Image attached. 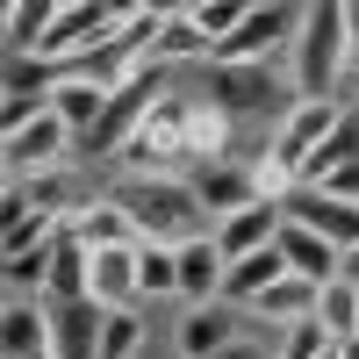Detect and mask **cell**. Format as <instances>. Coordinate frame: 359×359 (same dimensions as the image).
Wrapping results in <instances>:
<instances>
[{
    "instance_id": "cell-22",
    "label": "cell",
    "mask_w": 359,
    "mask_h": 359,
    "mask_svg": "<svg viewBox=\"0 0 359 359\" xmlns=\"http://www.w3.org/2000/svg\"><path fill=\"white\" fill-rule=\"evenodd\" d=\"M144 345H151V316H144V309H108V323H101V359H137Z\"/></svg>"
},
{
    "instance_id": "cell-28",
    "label": "cell",
    "mask_w": 359,
    "mask_h": 359,
    "mask_svg": "<svg viewBox=\"0 0 359 359\" xmlns=\"http://www.w3.org/2000/svg\"><path fill=\"white\" fill-rule=\"evenodd\" d=\"M323 359H345V352H323Z\"/></svg>"
},
{
    "instance_id": "cell-23",
    "label": "cell",
    "mask_w": 359,
    "mask_h": 359,
    "mask_svg": "<svg viewBox=\"0 0 359 359\" xmlns=\"http://www.w3.org/2000/svg\"><path fill=\"white\" fill-rule=\"evenodd\" d=\"M187 15H194V29L208 36V50H223L237 29H245V15H252V0H187Z\"/></svg>"
},
{
    "instance_id": "cell-4",
    "label": "cell",
    "mask_w": 359,
    "mask_h": 359,
    "mask_svg": "<svg viewBox=\"0 0 359 359\" xmlns=\"http://www.w3.org/2000/svg\"><path fill=\"white\" fill-rule=\"evenodd\" d=\"M302 15L294 0H259V8L245 15V29L208 57V65H287L294 57V36H302Z\"/></svg>"
},
{
    "instance_id": "cell-3",
    "label": "cell",
    "mask_w": 359,
    "mask_h": 359,
    "mask_svg": "<svg viewBox=\"0 0 359 359\" xmlns=\"http://www.w3.org/2000/svg\"><path fill=\"white\" fill-rule=\"evenodd\" d=\"M194 94L180 86V94H165L151 115L137 123V137L115 151V172L123 180H194Z\"/></svg>"
},
{
    "instance_id": "cell-10",
    "label": "cell",
    "mask_w": 359,
    "mask_h": 359,
    "mask_svg": "<svg viewBox=\"0 0 359 359\" xmlns=\"http://www.w3.org/2000/svg\"><path fill=\"white\" fill-rule=\"evenodd\" d=\"M280 223H287L280 201H252V208H237V216H223L208 237H216V252L237 266V259H252V252H266V245H280Z\"/></svg>"
},
{
    "instance_id": "cell-27",
    "label": "cell",
    "mask_w": 359,
    "mask_h": 359,
    "mask_svg": "<svg viewBox=\"0 0 359 359\" xmlns=\"http://www.w3.org/2000/svg\"><path fill=\"white\" fill-rule=\"evenodd\" d=\"M345 101H352V108H359V79H345Z\"/></svg>"
},
{
    "instance_id": "cell-7",
    "label": "cell",
    "mask_w": 359,
    "mask_h": 359,
    "mask_svg": "<svg viewBox=\"0 0 359 359\" xmlns=\"http://www.w3.org/2000/svg\"><path fill=\"white\" fill-rule=\"evenodd\" d=\"M57 165H79V137L65 130L57 108H43L29 130L0 137V172L8 180H36V172H57Z\"/></svg>"
},
{
    "instance_id": "cell-9",
    "label": "cell",
    "mask_w": 359,
    "mask_h": 359,
    "mask_svg": "<svg viewBox=\"0 0 359 359\" xmlns=\"http://www.w3.org/2000/svg\"><path fill=\"white\" fill-rule=\"evenodd\" d=\"M194 201L208 208V223H223L237 216V208H252L259 201V180H252V158H216V165H194Z\"/></svg>"
},
{
    "instance_id": "cell-8",
    "label": "cell",
    "mask_w": 359,
    "mask_h": 359,
    "mask_svg": "<svg viewBox=\"0 0 359 359\" xmlns=\"http://www.w3.org/2000/svg\"><path fill=\"white\" fill-rule=\"evenodd\" d=\"M245 338H252V316L230 309V302H201V309L180 316V331H172L180 359H223L230 345H245Z\"/></svg>"
},
{
    "instance_id": "cell-29",
    "label": "cell",
    "mask_w": 359,
    "mask_h": 359,
    "mask_svg": "<svg viewBox=\"0 0 359 359\" xmlns=\"http://www.w3.org/2000/svg\"><path fill=\"white\" fill-rule=\"evenodd\" d=\"M36 359H57V352H36Z\"/></svg>"
},
{
    "instance_id": "cell-2",
    "label": "cell",
    "mask_w": 359,
    "mask_h": 359,
    "mask_svg": "<svg viewBox=\"0 0 359 359\" xmlns=\"http://www.w3.org/2000/svg\"><path fill=\"white\" fill-rule=\"evenodd\" d=\"M101 187H108V201L130 208V223H137L144 245H194V237L216 230L187 180H123V172H108Z\"/></svg>"
},
{
    "instance_id": "cell-25",
    "label": "cell",
    "mask_w": 359,
    "mask_h": 359,
    "mask_svg": "<svg viewBox=\"0 0 359 359\" xmlns=\"http://www.w3.org/2000/svg\"><path fill=\"white\" fill-rule=\"evenodd\" d=\"M338 280H345V287H359V245H345V259H338Z\"/></svg>"
},
{
    "instance_id": "cell-19",
    "label": "cell",
    "mask_w": 359,
    "mask_h": 359,
    "mask_svg": "<svg viewBox=\"0 0 359 359\" xmlns=\"http://www.w3.org/2000/svg\"><path fill=\"white\" fill-rule=\"evenodd\" d=\"M50 22H57V0H15L8 15H0V29H8V57H36V43L50 36Z\"/></svg>"
},
{
    "instance_id": "cell-12",
    "label": "cell",
    "mask_w": 359,
    "mask_h": 359,
    "mask_svg": "<svg viewBox=\"0 0 359 359\" xmlns=\"http://www.w3.org/2000/svg\"><path fill=\"white\" fill-rule=\"evenodd\" d=\"M108 101H115V86H101V79H86V72H57V86H50V108L65 115V130L86 144L101 130V115H108Z\"/></svg>"
},
{
    "instance_id": "cell-16",
    "label": "cell",
    "mask_w": 359,
    "mask_h": 359,
    "mask_svg": "<svg viewBox=\"0 0 359 359\" xmlns=\"http://www.w3.org/2000/svg\"><path fill=\"white\" fill-rule=\"evenodd\" d=\"M223 273H230V259L216 252V237H194V245H180V302H187V309L223 302Z\"/></svg>"
},
{
    "instance_id": "cell-6",
    "label": "cell",
    "mask_w": 359,
    "mask_h": 359,
    "mask_svg": "<svg viewBox=\"0 0 359 359\" xmlns=\"http://www.w3.org/2000/svg\"><path fill=\"white\" fill-rule=\"evenodd\" d=\"M194 79H201V86H187V94L216 101L230 123H237V115H252V108H287V101H294V94H280V86H287V65H201Z\"/></svg>"
},
{
    "instance_id": "cell-20",
    "label": "cell",
    "mask_w": 359,
    "mask_h": 359,
    "mask_svg": "<svg viewBox=\"0 0 359 359\" xmlns=\"http://www.w3.org/2000/svg\"><path fill=\"white\" fill-rule=\"evenodd\" d=\"M137 280H144V309L180 302V245H137Z\"/></svg>"
},
{
    "instance_id": "cell-14",
    "label": "cell",
    "mask_w": 359,
    "mask_h": 359,
    "mask_svg": "<svg viewBox=\"0 0 359 359\" xmlns=\"http://www.w3.org/2000/svg\"><path fill=\"white\" fill-rule=\"evenodd\" d=\"M280 259H287V273H294V280H309V287H331L345 252L331 245V237H316L309 223H280Z\"/></svg>"
},
{
    "instance_id": "cell-21",
    "label": "cell",
    "mask_w": 359,
    "mask_h": 359,
    "mask_svg": "<svg viewBox=\"0 0 359 359\" xmlns=\"http://www.w3.org/2000/svg\"><path fill=\"white\" fill-rule=\"evenodd\" d=\"M316 331L331 338V345H352V338H359V287L331 280V287L316 294Z\"/></svg>"
},
{
    "instance_id": "cell-17",
    "label": "cell",
    "mask_w": 359,
    "mask_h": 359,
    "mask_svg": "<svg viewBox=\"0 0 359 359\" xmlns=\"http://www.w3.org/2000/svg\"><path fill=\"white\" fill-rule=\"evenodd\" d=\"M316 294H323V287H309V280H294V273H287L280 287H266L245 316H259V331H273V338H280V331H294V323H316Z\"/></svg>"
},
{
    "instance_id": "cell-24",
    "label": "cell",
    "mask_w": 359,
    "mask_h": 359,
    "mask_svg": "<svg viewBox=\"0 0 359 359\" xmlns=\"http://www.w3.org/2000/svg\"><path fill=\"white\" fill-rule=\"evenodd\" d=\"M223 359H273V345H266V338H259V331H252V338H245V345H230V352H223Z\"/></svg>"
},
{
    "instance_id": "cell-18",
    "label": "cell",
    "mask_w": 359,
    "mask_h": 359,
    "mask_svg": "<svg viewBox=\"0 0 359 359\" xmlns=\"http://www.w3.org/2000/svg\"><path fill=\"white\" fill-rule=\"evenodd\" d=\"M287 280V259H280V245H266V252H252V259H237L230 273H223V302L230 309H252L266 287H280Z\"/></svg>"
},
{
    "instance_id": "cell-13",
    "label": "cell",
    "mask_w": 359,
    "mask_h": 359,
    "mask_svg": "<svg viewBox=\"0 0 359 359\" xmlns=\"http://www.w3.org/2000/svg\"><path fill=\"white\" fill-rule=\"evenodd\" d=\"M65 230L79 237L86 252H123V245H144V237H137V223H130V208H123V201H108V187H101L94 201H86V208H79V216H72Z\"/></svg>"
},
{
    "instance_id": "cell-5",
    "label": "cell",
    "mask_w": 359,
    "mask_h": 359,
    "mask_svg": "<svg viewBox=\"0 0 359 359\" xmlns=\"http://www.w3.org/2000/svg\"><path fill=\"white\" fill-rule=\"evenodd\" d=\"M345 115H352V101H287L280 115H273V137H266V158H280L294 180H302V165L331 144L338 130H345Z\"/></svg>"
},
{
    "instance_id": "cell-26",
    "label": "cell",
    "mask_w": 359,
    "mask_h": 359,
    "mask_svg": "<svg viewBox=\"0 0 359 359\" xmlns=\"http://www.w3.org/2000/svg\"><path fill=\"white\" fill-rule=\"evenodd\" d=\"M345 22H352V79H359V0H345Z\"/></svg>"
},
{
    "instance_id": "cell-11",
    "label": "cell",
    "mask_w": 359,
    "mask_h": 359,
    "mask_svg": "<svg viewBox=\"0 0 359 359\" xmlns=\"http://www.w3.org/2000/svg\"><path fill=\"white\" fill-rule=\"evenodd\" d=\"M57 352V309L50 302H8L0 309V359H36Z\"/></svg>"
},
{
    "instance_id": "cell-1",
    "label": "cell",
    "mask_w": 359,
    "mask_h": 359,
    "mask_svg": "<svg viewBox=\"0 0 359 359\" xmlns=\"http://www.w3.org/2000/svg\"><path fill=\"white\" fill-rule=\"evenodd\" d=\"M345 79H352L345 0H309L302 36H294V57H287V94L294 101H345Z\"/></svg>"
},
{
    "instance_id": "cell-15",
    "label": "cell",
    "mask_w": 359,
    "mask_h": 359,
    "mask_svg": "<svg viewBox=\"0 0 359 359\" xmlns=\"http://www.w3.org/2000/svg\"><path fill=\"white\" fill-rule=\"evenodd\" d=\"M86 294L101 309H144V280H137V245L123 252H94V273H86Z\"/></svg>"
}]
</instances>
